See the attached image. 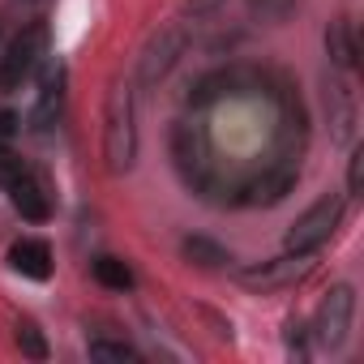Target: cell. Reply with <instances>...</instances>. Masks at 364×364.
Returning <instances> with one entry per match:
<instances>
[{
    "mask_svg": "<svg viewBox=\"0 0 364 364\" xmlns=\"http://www.w3.org/2000/svg\"><path fill=\"white\" fill-rule=\"evenodd\" d=\"M103 159L107 171L120 176L137 159V120H133V82L116 77L107 90V112H103Z\"/></svg>",
    "mask_w": 364,
    "mask_h": 364,
    "instance_id": "cell-1",
    "label": "cell"
},
{
    "mask_svg": "<svg viewBox=\"0 0 364 364\" xmlns=\"http://www.w3.org/2000/svg\"><path fill=\"white\" fill-rule=\"evenodd\" d=\"M338 223H343V198H338V193H326V198H317V202L287 228L283 249H287V253H300V257H313V253L334 236Z\"/></svg>",
    "mask_w": 364,
    "mask_h": 364,
    "instance_id": "cell-2",
    "label": "cell"
},
{
    "mask_svg": "<svg viewBox=\"0 0 364 364\" xmlns=\"http://www.w3.org/2000/svg\"><path fill=\"white\" fill-rule=\"evenodd\" d=\"M43 56H48V26H43V22H31V26L9 43L5 60H0V86H5V90L22 86V82L43 65Z\"/></svg>",
    "mask_w": 364,
    "mask_h": 364,
    "instance_id": "cell-3",
    "label": "cell"
},
{
    "mask_svg": "<svg viewBox=\"0 0 364 364\" xmlns=\"http://www.w3.org/2000/svg\"><path fill=\"white\" fill-rule=\"evenodd\" d=\"M351 313H355V291L347 283H334L321 304H317V317H313V334L321 347H343L347 343V330H351Z\"/></svg>",
    "mask_w": 364,
    "mask_h": 364,
    "instance_id": "cell-4",
    "label": "cell"
},
{
    "mask_svg": "<svg viewBox=\"0 0 364 364\" xmlns=\"http://www.w3.org/2000/svg\"><path fill=\"white\" fill-rule=\"evenodd\" d=\"M9 202H14V210L26 219V223H48L52 219V193H48V185L35 176V171H26V167H18V176L9 180Z\"/></svg>",
    "mask_w": 364,
    "mask_h": 364,
    "instance_id": "cell-5",
    "label": "cell"
},
{
    "mask_svg": "<svg viewBox=\"0 0 364 364\" xmlns=\"http://www.w3.org/2000/svg\"><path fill=\"white\" fill-rule=\"evenodd\" d=\"M180 52H185V31H180V26H163V31L146 43V52H141V82H146V86L163 82V77L171 73V65L180 60Z\"/></svg>",
    "mask_w": 364,
    "mask_h": 364,
    "instance_id": "cell-6",
    "label": "cell"
},
{
    "mask_svg": "<svg viewBox=\"0 0 364 364\" xmlns=\"http://www.w3.org/2000/svg\"><path fill=\"white\" fill-rule=\"evenodd\" d=\"M304 274H309V257L283 253L279 262H262V266L245 270L240 283H245L249 291H274V287H287V283H296V279H304Z\"/></svg>",
    "mask_w": 364,
    "mask_h": 364,
    "instance_id": "cell-7",
    "label": "cell"
},
{
    "mask_svg": "<svg viewBox=\"0 0 364 364\" xmlns=\"http://www.w3.org/2000/svg\"><path fill=\"white\" fill-rule=\"evenodd\" d=\"M9 266H14L18 274L35 279V283L52 279V249H48V240H35V236L18 240V245L9 249Z\"/></svg>",
    "mask_w": 364,
    "mask_h": 364,
    "instance_id": "cell-8",
    "label": "cell"
},
{
    "mask_svg": "<svg viewBox=\"0 0 364 364\" xmlns=\"http://www.w3.org/2000/svg\"><path fill=\"white\" fill-rule=\"evenodd\" d=\"M326 107H330V124H334V137H338V141H351V133H355V103H351V90H347L343 82H330Z\"/></svg>",
    "mask_w": 364,
    "mask_h": 364,
    "instance_id": "cell-9",
    "label": "cell"
},
{
    "mask_svg": "<svg viewBox=\"0 0 364 364\" xmlns=\"http://www.w3.org/2000/svg\"><path fill=\"white\" fill-rule=\"evenodd\" d=\"M60 99H65V65L52 60L43 69V86H39V107H35V124H48L52 112H60Z\"/></svg>",
    "mask_w": 364,
    "mask_h": 364,
    "instance_id": "cell-10",
    "label": "cell"
},
{
    "mask_svg": "<svg viewBox=\"0 0 364 364\" xmlns=\"http://www.w3.org/2000/svg\"><path fill=\"white\" fill-rule=\"evenodd\" d=\"M185 257L198 262V266H206V270H219V266L232 262V253H228L223 245H215L210 236H189V240H185Z\"/></svg>",
    "mask_w": 364,
    "mask_h": 364,
    "instance_id": "cell-11",
    "label": "cell"
},
{
    "mask_svg": "<svg viewBox=\"0 0 364 364\" xmlns=\"http://www.w3.org/2000/svg\"><path fill=\"white\" fill-rule=\"evenodd\" d=\"M326 48H330V60H334L338 69H351V65H355V39H351V26H347V22H334V26L326 31Z\"/></svg>",
    "mask_w": 364,
    "mask_h": 364,
    "instance_id": "cell-12",
    "label": "cell"
},
{
    "mask_svg": "<svg viewBox=\"0 0 364 364\" xmlns=\"http://www.w3.org/2000/svg\"><path fill=\"white\" fill-rule=\"evenodd\" d=\"M90 270H95V279H99L103 287H112V291H129V287H133V270H129L120 257H95Z\"/></svg>",
    "mask_w": 364,
    "mask_h": 364,
    "instance_id": "cell-13",
    "label": "cell"
},
{
    "mask_svg": "<svg viewBox=\"0 0 364 364\" xmlns=\"http://www.w3.org/2000/svg\"><path fill=\"white\" fill-rule=\"evenodd\" d=\"M14 338H18L22 355H31V360H48V343H43V330H39L35 321H18Z\"/></svg>",
    "mask_w": 364,
    "mask_h": 364,
    "instance_id": "cell-14",
    "label": "cell"
},
{
    "mask_svg": "<svg viewBox=\"0 0 364 364\" xmlns=\"http://www.w3.org/2000/svg\"><path fill=\"white\" fill-rule=\"evenodd\" d=\"M90 355H95V360H116V364L137 360V351H133L129 343H120V338H90Z\"/></svg>",
    "mask_w": 364,
    "mask_h": 364,
    "instance_id": "cell-15",
    "label": "cell"
},
{
    "mask_svg": "<svg viewBox=\"0 0 364 364\" xmlns=\"http://www.w3.org/2000/svg\"><path fill=\"white\" fill-rule=\"evenodd\" d=\"M347 189H351V193H364V146L351 150V163H347Z\"/></svg>",
    "mask_w": 364,
    "mask_h": 364,
    "instance_id": "cell-16",
    "label": "cell"
},
{
    "mask_svg": "<svg viewBox=\"0 0 364 364\" xmlns=\"http://www.w3.org/2000/svg\"><path fill=\"white\" fill-rule=\"evenodd\" d=\"M249 9L262 14V18H270V22H279V18L291 9V0H249Z\"/></svg>",
    "mask_w": 364,
    "mask_h": 364,
    "instance_id": "cell-17",
    "label": "cell"
},
{
    "mask_svg": "<svg viewBox=\"0 0 364 364\" xmlns=\"http://www.w3.org/2000/svg\"><path fill=\"white\" fill-rule=\"evenodd\" d=\"M18 167H22V163L14 159V150H9L5 141H0V189H5V185H9V180L18 176Z\"/></svg>",
    "mask_w": 364,
    "mask_h": 364,
    "instance_id": "cell-18",
    "label": "cell"
},
{
    "mask_svg": "<svg viewBox=\"0 0 364 364\" xmlns=\"http://www.w3.org/2000/svg\"><path fill=\"white\" fill-rule=\"evenodd\" d=\"M14 129H18V116L14 112H0V137H9Z\"/></svg>",
    "mask_w": 364,
    "mask_h": 364,
    "instance_id": "cell-19",
    "label": "cell"
},
{
    "mask_svg": "<svg viewBox=\"0 0 364 364\" xmlns=\"http://www.w3.org/2000/svg\"><path fill=\"white\" fill-rule=\"evenodd\" d=\"M26 5H43V0H26Z\"/></svg>",
    "mask_w": 364,
    "mask_h": 364,
    "instance_id": "cell-20",
    "label": "cell"
}]
</instances>
